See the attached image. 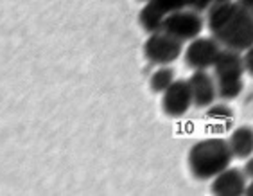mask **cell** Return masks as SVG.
<instances>
[{"mask_svg": "<svg viewBox=\"0 0 253 196\" xmlns=\"http://www.w3.org/2000/svg\"><path fill=\"white\" fill-rule=\"evenodd\" d=\"M212 2H214V0H187V7L198 11V13H205V11L210 7Z\"/></svg>", "mask_w": 253, "mask_h": 196, "instance_id": "e0dca14e", "label": "cell"}, {"mask_svg": "<svg viewBox=\"0 0 253 196\" xmlns=\"http://www.w3.org/2000/svg\"><path fill=\"white\" fill-rule=\"evenodd\" d=\"M243 63H244V72L253 78V45L243 52Z\"/></svg>", "mask_w": 253, "mask_h": 196, "instance_id": "2e32d148", "label": "cell"}, {"mask_svg": "<svg viewBox=\"0 0 253 196\" xmlns=\"http://www.w3.org/2000/svg\"><path fill=\"white\" fill-rule=\"evenodd\" d=\"M237 7H239V2H235V0H228V2L214 0V2L210 4L209 9L205 11V13H207V15H205V24L209 27L210 35H215V33L232 18V15L235 13Z\"/></svg>", "mask_w": 253, "mask_h": 196, "instance_id": "30bf717a", "label": "cell"}, {"mask_svg": "<svg viewBox=\"0 0 253 196\" xmlns=\"http://www.w3.org/2000/svg\"><path fill=\"white\" fill-rule=\"evenodd\" d=\"M192 106V90L187 79H174L162 94V110L169 117H183Z\"/></svg>", "mask_w": 253, "mask_h": 196, "instance_id": "52a82bcc", "label": "cell"}, {"mask_svg": "<svg viewBox=\"0 0 253 196\" xmlns=\"http://www.w3.org/2000/svg\"><path fill=\"white\" fill-rule=\"evenodd\" d=\"M243 171H244V175H246V178H250V180H252V178H253V155L244 160Z\"/></svg>", "mask_w": 253, "mask_h": 196, "instance_id": "ac0fdd59", "label": "cell"}, {"mask_svg": "<svg viewBox=\"0 0 253 196\" xmlns=\"http://www.w3.org/2000/svg\"><path fill=\"white\" fill-rule=\"evenodd\" d=\"M174 79H176V74L174 70L170 69V65H162V67H158L151 74V78H149V89L155 94H164L170 85L174 83Z\"/></svg>", "mask_w": 253, "mask_h": 196, "instance_id": "5bb4252c", "label": "cell"}, {"mask_svg": "<svg viewBox=\"0 0 253 196\" xmlns=\"http://www.w3.org/2000/svg\"><path fill=\"white\" fill-rule=\"evenodd\" d=\"M221 2H228V0H221Z\"/></svg>", "mask_w": 253, "mask_h": 196, "instance_id": "44dd1931", "label": "cell"}, {"mask_svg": "<svg viewBox=\"0 0 253 196\" xmlns=\"http://www.w3.org/2000/svg\"><path fill=\"white\" fill-rule=\"evenodd\" d=\"M239 4L243 5L244 9H248L250 13L253 15V0H239Z\"/></svg>", "mask_w": 253, "mask_h": 196, "instance_id": "d6986e66", "label": "cell"}, {"mask_svg": "<svg viewBox=\"0 0 253 196\" xmlns=\"http://www.w3.org/2000/svg\"><path fill=\"white\" fill-rule=\"evenodd\" d=\"M234 155L228 146V141L219 137L203 139L189 149L187 166L190 175L200 182L212 180L223 169L232 164Z\"/></svg>", "mask_w": 253, "mask_h": 196, "instance_id": "6da1fadb", "label": "cell"}, {"mask_svg": "<svg viewBox=\"0 0 253 196\" xmlns=\"http://www.w3.org/2000/svg\"><path fill=\"white\" fill-rule=\"evenodd\" d=\"M190 90H192V104L200 110L209 108L217 99V85H215L214 74L209 70H194L189 79Z\"/></svg>", "mask_w": 253, "mask_h": 196, "instance_id": "ba28073f", "label": "cell"}, {"mask_svg": "<svg viewBox=\"0 0 253 196\" xmlns=\"http://www.w3.org/2000/svg\"><path fill=\"white\" fill-rule=\"evenodd\" d=\"M205 18L201 16V13L194 9H180L174 11V13H169L166 16V22H164V29L167 35L174 36L176 40H180L181 44H189L194 38L201 36L205 29Z\"/></svg>", "mask_w": 253, "mask_h": 196, "instance_id": "5b68a950", "label": "cell"}, {"mask_svg": "<svg viewBox=\"0 0 253 196\" xmlns=\"http://www.w3.org/2000/svg\"><path fill=\"white\" fill-rule=\"evenodd\" d=\"M244 195L253 196V178H252V182H250L248 186H246V193H244Z\"/></svg>", "mask_w": 253, "mask_h": 196, "instance_id": "ffe728a7", "label": "cell"}, {"mask_svg": "<svg viewBox=\"0 0 253 196\" xmlns=\"http://www.w3.org/2000/svg\"><path fill=\"white\" fill-rule=\"evenodd\" d=\"M151 2L158 5L166 15L174 13V11L185 9L187 7V0H151Z\"/></svg>", "mask_w": 253, "mask_h": 196, "instance_id": "9a60e30c", "label": "cell"}, {"mask_svg": "<svg viewBox=\"0 0 253 196\" xmlns=\"http://www.w3.org/2000/svg\"><path fill=\"white\" fill-rule=\"evenodd\" d=\"M221 49L223 47L214 36H198L183 49V61L192 72L209 70L214 67Z\"/></svg>", "mask_w": 253, "mask_h": 196, "instance_id": "8992f818", "label": "cell"}, {"mask_svg": "<svg viewBox=\"0 0 253 196\" xmlns=\"http://www.w3.org/2000/svg\"><path fill=\"white\" fill-rule=\"evenodd\" d=\"M235 113L234 110L224 103H214L207 108V123L214 132H224L230 130V126L234 124Z\"/></svg>", "mask_w": 253, "mask_h": 196, "instance_id": "7c38bea8", "label": "cell"}, {"mask_svg": "<svg viewBox=\"0 0 253 196\" xmlns=\"http://www.w3.org/2000/svg\"><path fill=\"white\" fill-rule=\"evenodd\" d=\"M246 175L239 167L228 166L226 169L215 175L210 184V191L215 196H241L246 193Z\"/></svg>", "mask_w": 253, "mask_h": 196, "instance_id": "9c48e42d", "label": "cell"}, {"mask_svg": "<svg viewBox=\"0 0 253 196\" xmlns=\"http://www.w3.org/2000/svg\"><path fill=\"white\" fill-rule=\"evenodd\" d=\"M212 36L224 49L244 52L253 45V15L239 4L232 18Z\"/></svg>", "mask_w": 253, "mask_h": 196, "instance_id": "3957f363", "label": "cell"}, {"mask_svg": "<svg viewBox=\"0 0 253 196\" xmlns=\"http://www.w3.org/2000/svg\"><path fill=\"white\" fill-rule=\"evenodd\" d=\"M142 50H144V58L149 63L162 67V65L174 63L176 59L180 58L183 54V44L174 36L167 35L166 31H158V33L147 36Z\"/></svg>", "mask_w": 253, "mask_h": 196, "instance_id": "277c9868", "label": "cell"}, {"mask_svg": "<svg viewBox=\"0 0 253 196\" xmlns=\"http://www.w3.org/2000/svg\"><path fill=\"white\" fill-rule=\"evenodd\" d=\"M228 146L232 149L234 158L246 160L253 155V128L252 126H239L232 130L228 137Z\"/></svg>", "mask_w": 253, "mask_h": 196, "instance_id": "8fae6325", "label": "cell"}, {"mask_svg": "<svg viewBox=\"0 0 253 196\" xmlns=\"http://www.w3.org/2000/svg\"><path fill=\"white\" fill-rule=\"evenodd\" d=\"M212 70H214V79L217 85V99L228 103L243 94V76L246 74L243 63V52L223 47Z\"/></svg>", "mask_w": 253, "mask_h": 196, "instance_id": "7a4b0ae2", "label": "cell"}, {"mask_svg": "<svg viewBox=\"0 0 253 196\" xmlns=\"http://www.w3.org/2000/svg\"><path fill=\"white\" fill-rule=\"evenodd\" d=\"M166 13L158 7L156 4H153L151 0H147L146 5L140 9L138 13V24L147 35H153V33H158V31L164 29V22H166Z\"/></svg>", "mask_w": 253, "mask_h": 196, "instance_id": "4fadbf2b", "label": "cell"}, {"mask_svg": "<svg viewBox=\"0 0 253 196\" xmlns=\"http://www.w3.org/2000/svg\"><path fill=\"white\" fill-rule=\"evenodd\" d=\"M142 2H147V0H142Z\"/></svg>", "mask_w": 253, "mask_h": 196, "instance_id": "7402d4cb", "label": "cell"}]
</instances>
